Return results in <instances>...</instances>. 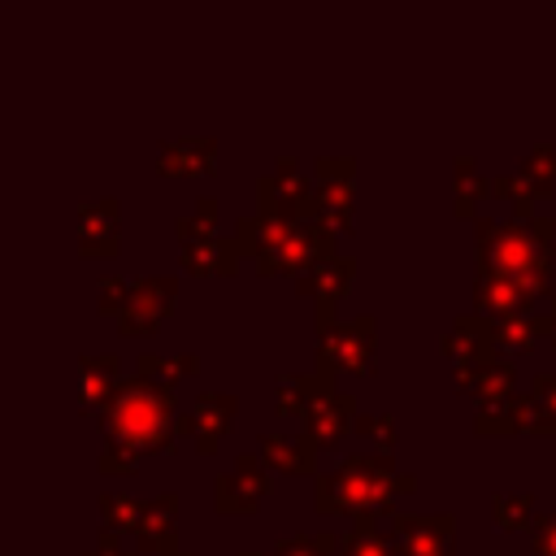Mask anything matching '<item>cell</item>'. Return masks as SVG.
<instances>
[{
	"label": "cell",
	"mask_w": 556,
	"mask_h": 556,
	"mask_svg": "<svg viewBox=\"0 0 556 556\" xmlns=\"http://www.w3.org/2000/svg\"><path fill=\"white\" fill-rule=\"evenodd\" d=\"M417 486L413 473H404L395 465L391 452H352L343 456L330 473H317L313 478V508L321 517H334V513H378V517H395V495H408Z\"/></svg>",
	"instance_id": "1"
},
{
	"label": "cell",
	"mask_w": 556,
	"mask_h": 556,
	"mask_svg": "<svg viewBox=\"0 0 556 556\" xmlns=\"http://www.w3.org/2000/svg\"><path fill=\"white\" fill-rule=\"evenodd\" d=\"M178 413H182L178 387L152 382L143 374H126L100 413V430L104 443L126 447L143 460L148 452H165L178 439Z\"/></svg>",
	"instance_id": "2"
},
{
	"label": "cell",
	"mask_w": 556,
	"mask_h": 556,
	"mask_svg": "<svg viewBox=\"0 0 556 556\" xmlns=\"http://www.w3.org/2000/svg\"><path fill=\"white\" fill-rule=\"evenodd\" d=\"M473 243H478V269H495L521 282L534 300H547L556 291V252L534 235V222L478 213Z\"/></svg>",
	"instance_id": "3"
},
{
	"label": "cell",
	"mask_w": 556,
	"mask_h": 556,
	"mask_svg": "<svg viewBox=\"0 0 556 556\" xmlns=\"http://www.w3.org/2000/svg\"><path fill=\"white\" fill-rule=\"evenodd\" d=\"M374 352H378V321L374 313H361L352 321L339 317H317V374H369L374 369Z\"/></svg>",
	"instance_id": "4"
},
{
	"label": "cell",
	"mask_w": 556,
	"mask_h": 556,
	"mask_svg": "<svg viewBox=\"0 0 556 556\" xmlns=\"http://www.w3.org/2000/svg\"><path fill=\"white\" fill-rule=\"evenodd\" d=\"M256 208L269 217H291V222L317 217V182L313 174H304L300 156L282 152L274 169L256 178Z\"/></svg>",
	"instance_id": "5"
},
{
	"label": "cell",
	"mask_w": 556,
	"mask_h": 556,
	"mask_svg": "<svg viewBox=\"0 0 556 556\" xmlns=\"http://www.w3.org/2000/svg\"><path fill=\"white\" fill-rule=\"evenodd\" d=\"M313 182H317V217L334 235H352L356 217V161L343 152H321L313 161Z\"/></svg>",
	"instance_id": "6"
},
{
	"label": "cell",
	"mask_w": 556,
	"mask_h": 556,
	"mask_svg": "<svg viewBox=\"0 0 556 556\" xmlns=\"http://www.w3.org/2000/svg\"><path fill=\"white\" fill-rule=\"evenodd\" d=\"M269 486H274V478H269V465L261 460V452H239L235 465L213 478V504L226 517H252L265 504Z\"/></svg>",
	"instance_id": "7"
},
{
	"label": "cell",
	"mask_w": 556,
	"mask_h": 556,
	"mask_svg": "<svg viewBox=\"0 0 556 556\" xmlns=\"http://www.w3.org/2000/svg\"><path fill=\"white\" fill-rule=\"evenodd\" d=\"M387 534L395 556H456L452 513H395Z\"/></svg>",
	"instance_id": "8"
},
{
	"label": "cell",
	"mask_w": 556,
	"mask_h": 556,
	"mask_svg": "<svg viewBox=\"0 0 556 556\" xmlns=\"http://www.w3.org/2000/svg\"><path fill=\"white\" fill-rule=\"evenodd\" d=\"M174 300H178V278L174 274H143V278H135L130 300H126V308L117 317V330L122 334H152L165 321V313L174 308Z\"/></svg>",
	"instance_id": "9"
},
{
	"label": "cell",
	"mask_w": 556,
	"mask_h": 556,
	"mask_svg": "<svg viewBox=\"0 0 556 556\" xmlns=\"http://www.w3.org/2000/svg\"><path fill=\"white\" fill-rule=\"evenodd\" d=\"M74 235L83 256H117L122 252V204L117 195H91L74 208Z\"/></svg>",
	"instance_id": "10"
},
{
	"label": "cell",
	"mask_w": 556,
	"mask_h": 556,
	"mask_svg": "<svg viewBox=\"0 0 556 556\" xmlns=\"http://www.w3.org/2000/svg\"><path fill=\"white\" fill-rule=\"evenodd\" d=\"M439 348H443V356H447L456 369H478V365H486V361L500 356L495 334H491V321L478 317V313H460V317H452V326L443 330Z\"/></svg>",
	"instance_id": "11"
},
{
	"label": "cell",
	"mask_w": 556,
	"mask_h": 556,
	"mask_svg": "<svg viewBox=\"0 0 556 556\" xmlns=\"http://www.w3.org/2000/svg\"><path fill=\"white\" fill-rule=\"evenodd\" d=\"M534 304H539V300H534L521 282H513V278H504V274H495V269H478V274H473V313H478V317H486V321H500V317H530Z\"/></svg>",
	"instance_id": "12"
},
{
	"label": "cell",
	"mask_w": 556,
	"mask_h": 556,
	"mask_svg": "<svg viewBox=\"0 0 556 556\" xmlns=\"http://www.w3.org/2000/svg\"><path fill=\"white\" fill-rule=\"evenodd\" d=\"M361 408H356V395L352 391H339V387H326L313 408L304 413V434L317 443V447H339L348 426H356Z\"/></svg>",
	"instance_id": "13"
},
{
	"label": "cell",
	"mask_w": 556,
	"mask_h": 556,
	"mask_svg": "<svg viewBox=\"0 0 556 556\" xmlns=\"http://www.w3.org/2000/svg\"><path fill=\"white\" fill-rule=\"evenodd\" d=\"M178 261L191 274L226 278L243 265V248H239L235 235H217V230L213 235H187V239H178Z\"/></svg>",
	"instance_id": "14"
},
{
	"label": "cell",
	"mask_w": 556,
	"mask_h": 556,
	"mask_svg": "<svg viewBox=\"0 0 556 556\" xmlns=\"http://www.w3.org/2000/svg\"><path fill=\"white\" fill-rule=\"evenodd\" d=\"M178 491H161L152 500H143V517L135 530V547L139 556H169L178 552Z\"/></svg>",
	"instance_id": "15"
},
{
	"label": "cell",
	"mask_w": 556,
	"mask_h": 556,
	"mask_svg": "<svg viewBox=\"0 0 556 556\" xmlns=\"http://www.w3.org/2000/svg\"><path fill=\"white\" fill-rule=\"evenodd\" d=\"M352 278H356V256H343V252H339V256H330V261L304 269V274L295 278V291H300V295H313L317 317H334V308H339V300L348 295Z\"/></svg>",
	"instance_id": "16"
},
{
	"label": "cell",
	"mask_w": 556,
	"mask_h": 556,
	"mask_svg": "<svg viewBox=\"0 0 556 556\" xmlns=\"http://www.w3.org/2000/svg\"><path fill=\"white\" fill-rule=\"evenodd\" d=\"M191 413H195V452L213 456L239 417V395L235 391H195Z\"/></svg>",
	"instance_id": "17"
},
{
	"label": "cell",
	"mask_w": 556,
	"mask_h": 556,
	"mask_svg": "<svg viewBox=\"0 0 556 556\" xmlns=\"http://www.w3.org/2000/svg\"><path fill=\"white\" fill-rule=\"evenodd\" d=\"M122 356L117 352H87L78 356V382H74V395L87 413H104V404L113 400L117 382H122Z\"/></svg>",
	"instance_id": "18"
},
{
	"label": "cell",
	"mask_w": 556,
	"mask_h": 556,
	"mask_svg": "<svg viewBox=\"0 0 556 556\" xmlns=\"http://www.w3.org/2000/svg\"><path fill=\"white\" fill-rule=\"evenodd\" d=\"M217 165V139L213 135H182V139H161L156 148V169L169 178H195L213 174Z\"/></svg>",
	"instance_id": "19"
},
{
	"label": "cell",
	"mask_w": 556,
	"mask_h": 556,
	"mask_svg": "<svg viewBox=\"0 0 556 556\" xmlns=\"http://www.w3.org/2000/svg\"><path fill=\"white\" fill-rule=\"evenodd\" d=\"M256 452L269 469L278 473H313L317 478V443L300 430V434H287V430H261L256 434Z\"/></svg>",
	"instance_id": "20"
},
{
	"label": "cell",
	"mask_w": 556,
	"mask_h": 556,
	"mask_svg": "<svg viewBox=\"0 0 556 556\" xmlns=\"http://www.w3.org/2000/svg\"><path fill=\"white\" fill-rule=\"evenodd\" d=\"M534 417H539L534 395H530V391H517V395H504V400L478 404L473 430H478V434H521V430H530V434H534Z\"/></svg>",
	"instance_id": "21"
},
{
	"label": "cell",
	"mask_w": 556,
	"mask_h": 556,
	"mask_svg": "<svg viewBox=\"0 0 556 556\" xmlns=\"http://www.w3.org/2000/svg\"><path fill=\"white\" fill-rule=\"evenodd\" d=\"M456 391L473 395L478 404H491V400H504V395H517V365L508 356H495L478 369H456Z\"/></svg>",
	"instance_id": "22"
},
{
	"label": "cell",
	"mask_w": 556,
	"mask_h": 556,
	"mask_svg": "<svg viewBox=\"0 0 556 556\" xmlns=\"http://www.w3.org/2000/svg\"><path fill=\"white\" fill-rule=\"evenodd\" d=\"M326 387H334L330 374H317V369H313V374L287 369V374L274 378V408H278L282 417H304V413L313 408V400H317Z\"/></svg>",
	"instance_id": "23"
},
{
	"label": "cell",
	"mask_w": 556,
	"mask_h": 556,
	"mask_svg": "<svg viewBox=\"0 0 556 556\" xmlns=\"http://www.w3.org/2000/svg\"><path fill=\"white\" fill-rule=\"evenodd\" d=\"M556 191V182H543V178H534V174H495L491 178V195H500V200H508V208H513V217L517 222H534L539 213H534V204L539 200H547Z\"/></svg>",
	"instance_id": "24"
},
{
	"label": "cell",
	"mask_w": 556,
	"mask_h": 556,
	"mask_svg": "<svg viewBox=\"0 0 556 556\" xmlns=\"http://www.w3.org/2000/svg\"><path fill=\"white\" fill-rule=\"evenodd\" d=\"M491 195V178L478 169V161L469 152L452 156V204L456 217H478V204Z\"/></svg>",
	"instance_id": "25"
},
{
	"label": "cell",
	"mask_w": 556,
	"mask_h": 556,
	"mask_svg": "<svg viewBox=\"0 0 556 556\" xmlns=\"http://www.w3.org/2000/svg\"><path fill=\"white\" fill-rule=\"evenodd\" d=\"M339 556H395L391 552V534H382V526H378V513H356L352 517Z\"/></svg>",
	"instance_id": "26"
},
{
	"label": "cell",
	"mask_w": 556,
	"mask_h": 556,
	"mask_svg": "<svg viewBox=\"0 0 556 556\" xmlns=\"http://www.w3.org/2000/svg\"><path fill=\"white\" fill-rule=\"evenodd\" d=\"M135 374H143V378H152V382H165V387H178L182 378L200 374V356H195V352H178V356L139 352V361H135Z\"/></svg>",
	"instance_id": "27"
},
{
	"label": "cell",
	"mask_w": 556,
	"mask_h": 556,
	"mask_svg": "<svg viewBox=\"0 0 556 556\" xmlns=\"http://www.w3.org/2000/svg\"><path fill=\"white\" fill-rule=\"evenodd\" d=\"M491 517L500 530H521V526H534V491H491Z\"/></svg>",
	"instance_id": "28"
},
{
	"label": "cell",
	"mask_w": 556,
	"mask_h": 556,
	"mask_svg": "<svg viewBox=\"0 0 556 556\" xmlns=\"http://www.w3.org/2000/svg\"><path fill=\"white\" fill-rule=\"evenodd\" d=\"M343 552V534L334 530H291L274 543V556H339Z\"/></svg>",
	"instance_id": "29"
},
{
	"label": "cell",
	"mask_w": 556,
	"mask_h": 556,
	"mask_svg": "<svg viewBox=\"0 0 556 556\" xmlns=\"http://www.w3.org/2000/svg\"><path fill=\"white\" fill-rule=\"evenodd\" d=\"M491 334H495L500 352H530L543 339V321H539V313H530V317H500V321H491Z\"/></svg>",
	"instance_id": "30"
},
{
	"label": "cell",
	"mask_w": 556,
	"mask_h": 556,
	"mask_svg": "<svg viewBox=\"0 0 556 556\" xmlns=\"http://www.w3.org/2000/svg\"><path fill=\"white\" fill-rule=\"evenodd\" d=\"M96 508H100V526L104 530H113V534H135L139 530V517H143L139 500H130L122 491H100Z\"/></svg>",
	"instance_id": "31"
},
{
	"label": "cell",
	"mask_w": 556,
	"mask_h": 556,
	"mask_svg": "<svg viewBox=\"0 0 556 556\" xmlns=\"http://www.w3.org/2000/svg\"><path fill=\"white\" fill-rule=\"evenodd\" d=\"M539 404V417H534V434H556V374L552 369H539L526 387Z\"/></svg>",
	"instance_id": "32"
},
{
	"label": "cell",
	"mask_w": 556,
	"mask_h": 556,
	"mask_svg": "<svg viewBox=\"0 0 556 556\" xmlns=\"http://www.w3.org/2000/svg\"><path fill=\"white\" fill-rule=\"evenodd\" d=\"M130 287H135V278H126V274H104V278L96 282V308L117 321L122 308H126V300H130Z\"/></svg>",
	"instance_id": "33"
},
{
	"label": "cell",
	"mask_w": 556,
	"mask_h": 556,
	"mask_svg": "<svg viewBox=\"0 0 556 556\" xmlns=\"http://www.w3.org/2000/svg\"><path fill=\"white\" fill-rule=\"evenodd\" d=\"M352 430L365 434V439H374L378 452H395V417L391 413H361Z\"/></svg>",
	"instance_id": "34"
},
{
	"label": "cell",
	"mask_w": 556,
	"mask_h": 556,
	"mask_svg": "<svg viewBox=\"0 0 556 556\" xmlns=\"http://www.w3.org/2000/svg\"><path fill=\"white\" fill-rule=\"evenodd\" d=\"M517 169H521V174H534V178H543V182H556V148H552V143H534V148L521 156Z\"/></svg>",
	"instance_id": "35"
},
{
	"label": "cell",
	"mask_w": 556,
	"mask_h": 556,
	"mask_svg": "<svg viewBox=\"0 0 556 556\" xmlns=\"http://www.w3.org/2000/svg\"><path fill=\"white\" fill-rule=\"evenodd\" d=\"M78 556H139V547H130L122 534H113V530H104V526H100L96 543H91L87 552H78Z\"/></svg>",
	"instance_id": "36"
},
{
	"label": "cell",
	"mask_w": 556,
	"mask_h": 556,
	"mask_svg": "<svg viewBox=\"0 0 556 556\" xmlns=\"http://www.w3.org/2000/svg\"><path fill=\"white\" fill-rule=\"evenodd\" d=\"M530 539L539 556H556V513H539L530 526Z\"/></svg>",
	"instance_id": "37"
},
{
	"label": "cell",
	"mask_w": 556,
	"mask_h": 556,
	"mask_svg": "<svg viewBox=\"0 0 556 556\" xmlns=\"http://www.w3.org/2000/svg\"><path fill=\"white\" fill-rule=\"evenodd\" d=\"M217 195H208V191H200L195 195V204H191V217L200 222V226H208V230H217Z\"/></svg>",
	"instance_id": "38"
},
{
	"label": "cell",
	"mask_w": 556,
	"mask_h": 556,
	"mask_svg": "<svg viewBox=\"0 0 556 556\" xmlns=\"http://www.w3.org/2000/svg\"><path fill=\"white\" fill-rule=\"evenodd\" d=\"M534 235L556 252V217H534Z\"/></svg>",
	"instance_id": "39"
},
{
	"label": "cell",
	"mask_w": 556,
	"mask_h": 556,
	"mask_svg": "<svg viewBox=\"0 0 556 556\" xmlns=\"http://www.w3.org/2000/svg\"><path fill=\"white\" fill-rule=\"evenodd\" d=\"M539 321H543V339L556 348V304H552V313H539Z\"/></svg>",
	"instance_id": "40"
},
{
	"label": "cell",
	"mask_w": 556,
	"mask_h": 556,
	"mask_svg": "<svg viewBox=\"0 0 556 556\" xmlns=\"http://www.w3.org/2000/svg\"><path fill=\"white\" fill-rule=\"evenodd\" d=\"M235 556H274V552H235Z\"/></svg>",
	"instance_id": "41"
},
{
	"label": "cell",
	"mask_w": 556,
	"mask_h": 556,
	"mask_svg": "<svg viewBox=\"0 0 556 556\" xmlns=\"http://www.w3.org/2000/svg\"><path fill=\"white\" fill-rule=\"evenodd\" d=\"M169 556H195V552H182V547H178V552H169Z\"/></svg>",
	"instance_id": "42"
}]
</instances>
